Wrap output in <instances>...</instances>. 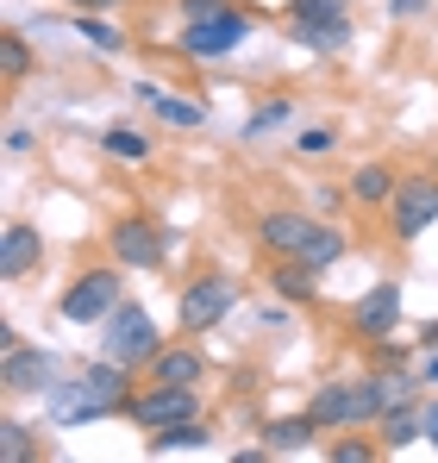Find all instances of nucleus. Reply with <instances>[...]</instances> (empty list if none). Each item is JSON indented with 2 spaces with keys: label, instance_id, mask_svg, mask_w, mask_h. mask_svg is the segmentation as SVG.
I'll return each instance as SVG.
<instances>
[{
  "label": "nucleus",
  "instance_id": "37",
  "mask_svg": "<svg viewBox=\"0 0 438 463\" xmlns=\"http://www.w3.org/2000/svg\"><path fill=\"white\" fill-rule=\"evenodd\" d=\"M420 345H426V351H438V319H426V326H420Z\"/></svg>",
  "mask_w": 438,
  "mask_h": 463
},
{
  "label": "nucleus",
  "instance_id": "25",
  "mask_svg": "<svg viewBox=\"0 0 438 463\" xmlns=\"http://www.w3.org/2000/svg\"><path fill=\"white\" fill-rule=\"evenodd\" d=\"M150 107H157V119H163V126H182V132L207 126V107H201V100H176V94H157Z\"/></svg>",
  "mask_w": 438,
  "mask_h": 463
},
{
  "label": "nucleus",
  "instance_id": "14",
  "mask_svg": "<svg viewBox=\"0 0 438 463\" xmlns=\"http://www.w3.org/2000/svg\"><path fill=\"white\" fill-rule=\"evenodd\" d=\"M38 263H44V238H38V226L13 220L6 238H0V282H25Z\"/></svg>",
  "mask_w": 438,
  "mask_h": 463
},
{
  "label": "nucleus",
  "instance_id": "23",
  "mask_svg": "<svg viewBox=\"0 0 438 463\" xmlns=\"http://www.w3.org/2000/svg\"><path fill=\"white\" fill-rule=\"evenodd\" d=\"M100 151L113 156V163H150L157 156V138H145L138 126H107L100 132Z\"/></svg>",
  "mask_w": 438,
  "mask_h": 463
},
{
  "label": "nucleus",
  "instance_id": "30",
  "mask_svg": "<svg viewBox=\"0 0 438 463\" xmlns=\"http://www.w3.org/2000/svg\"><path fill=\"white\" fill-rule=\"evenodd\" d=\"M407 357H414V345H401L395 332H388V338H376V364H395V370H401Z\"/></svg>",
  "mask_w": 438,
  "mask_h": 463
},
{
  "label": "nucleus",
  "instance_id": "2",
  "mask_svg": "<svg viewBox=\"0 0 438 463\" xmlns=\"http://www.w3.org/2000/svg\"><path fill=\"white\" fill-rule=\"evenodd\" d=\"M307 413H313V420H319L326 432L376 426V420L388 413V388H382V376H357V383H326V388H313Z\"/></svg>",
  "mask_w": 438,
  "mask_h": 463
},
{
  "label": "nucleus",
  "instance_id": "27",
  "mask_svg": "<svg viewBox=\"0 0 438 463\" xmlns=\"http://www.w3.org/2000/svg\"><path fill=\"white\" fill-rule=\"evenodd\" d=\"M38 432L32 426H19V420H0V458L6 463H32L38 458V445H32Z\"/></svg>",
  "mask_w": 438,
  "mask_h": 463
},
{
  "label": "nucleus",
  "instance_id": "8",
  "mask_svg": "<svg viewBox=\"0 0 438 463\" xmlns=\"http://www.w3.org/2000/svg\"><path fill=\"white\" fill-rule=\"evenodd\" d=\"M107 257L119 269H163L169 263V232L157 226L150 213H126L107 226Z\"/></svg>",
  "mask_w": 438,
  "mask_h": 463
},
{
  "label": "nucleus",
  "instance_id": "11",
  "mask_svg": "<svg viewBox=\"0 0 438 463\" xmlns=\"http://www.w3.org/2000/svg\"><path fill=\"white\" fill-rule=\"evenodd\" d=\"M313 232H319V220L300 213V207H270V213H257V244L270 250V263H276V257H300V250L313 244Z\"/></svg>",
  "mask_w": 438,
  "mask_h": 463
},
{
  "label": "nucleus",
  "instance_id": "3",
  "mask_svg": "<svg viewBox=\"0 0 438 463\" xmlns=\"http://www.w3.org/2000/svg\"><path fill=\"white\" fill-rule=\"evenodd\" d=\"M157 351H163V332H157V319H150L132 295L100 319V357H113V364H126V370L145 376V364L157 357Z\"/></svg>",
  "mask_w": 438,
  "mask_h": 463
},
{
  "label": "nucleus",
  "instance_id": "21",
  "mask_svg": "<svg viewBox=\"0 0 438 463\" xmlns=\"http://www.w3.org/2000/svg\"><path fill=\"white\" fill-rule=\"evenodd\" d=\"M75 38H81L88 51H100V57H126V44H132L107 13H75Z\"/></svg>",
  "mask_w": 438,
  "mask_h": 463
},
{
  "label": "nucleus",
  "instance_id": "15",
  "mask_svg": "<svg viewBox=\"0 0 438 463\" xmlns=\"http://www.w3.org/2000/svg\"><path fill=\"white\" fill-rule=\"evenodd\" d=\"M270 295L282 307H313L319 301V269H307L300 257H276L270 263Z\"/></svg>",
  "mask_w": 438,
  "mask_h": 463
},
{
  "label": "nucleus",
  "instance_id": "13",
  "mask_svg": "<svg viewBox=\"0 0 438 463\" xmlns=\"http://www.w3.org/2000/svg\"><path fill=\"white\" fill-rule=\"evenodd\" d=\"M145 383L201 388V383H207V357L195 351V338H188V345H163V351H157V357L145 364Z\"/></svg>",
  "mask_w": 438,
  "mask_h": 463
},
{
  "label": "nucleus",
  "instance_id": "10",
  "mask_svg": "<svg viewBox=\"0 0 438 463\" xmlns=\"http://www.w3.org/2000/svg\"><path fill=\"white\" fill-rule=\"evenodd\" d=\"M345 326H351L357 338H369V345L388 338V332L401 326V288H395V282H369L364 295L345 307Z\"/></svg>",
  "mask_w": 438,
  "mask_h": 463
},
{
  "label": "nucleus",
  "instance_id": "9",
  "mask_svg": "<svg viewBox=\"0 0 438 463\" xmlns=\"http://www.w3.org/2000/svg\"><path fill=\"white\" fill-rule=\"evenodd\" d=\"M195 413H201V388H169V383H145L138 401L126 407V420H132L138 432H163V426L195 420Z\"/></svg>",
  "mask_w": 438,
  "mask_h": 463
},
{
  "label": "nucleus",
  "instance_id": "32",
  "mask_svg": "<svg viewBox=\"0 0 438 463\" xmlns=\"http://www.w3.org/2000/svg\"><path fill=\"white\" fill-rule=\"evenodd\" d=\"M182 6V19H207V13H225L232 0H176Z\"/></svg>",
  "mask_w": 438,
  "mask_h": 463
},
{
  "label": "nucleus",
  "instance_id": "1",
  "mask_svg": "<svg viewBox=\"0 0 438 463\" xmlns=\"http://www.w3.org/2000/svg\"><path fill=\"white\" fill-rule=\"evenodd\" d=\"M132 401H138V370L100 357V364H88L75 383L51 388V420H57V426H88V420H113V413H126Z\"/></svg>",
  "mask_w": 438,
  "mask_h": 463
},
{
  "label": "nucleus",
  "instance_id": "12",
  "mask_svg": "<svg viewBox=\"0 0 438 463\" xmlns=\"http://www.w3.org/2000/svg\"><path fill=\"white\" fill-rule=\"evenodd\" d=\"M0 388L6 394H51L57 388V357L51 351H32V345L0 351Z\"/></svg>",
  "mask_w": 438,
  "mask_h": 463
},
{
  "label": "nucleus",
  "instance_id": "19",
  "mask_svg": "<svg viewBox=\"0 0 438 463\" xmlns=\"http://www.w3.org/2000/svg\"><path fill=\"white\" fill-rule=\"evenodd\" d=\"M282 25L307 51H345L351 44V13H338V19H282Z\"/></svg>",
  "mask_w": 438,
  "mask_h": 463
},
{
  "label": "nucleus",
  "instance_id": "35",
  "mask_svg": "<svg viewBox=\"0 0 438 463\" xmlns=\"http://www.w3.org/2000/svg\"><path fill=\"white\" fill-rule=\"evenodd\" d=\"M113 6H126V0H70V13H113Z\"/></svg>",
  "mask_w": 438,
  "mask_h": 463
},
{
  "label": "nucleus",
  "instance_id": "7",
  "mask_svg": "<svg viewBox=\"0 0 438 463\" xmlns=\"http://www.w3.org/2000/svg\"><path fill=\"white\" fill-rule=\"evenodd\" d=\"M388 213V238L395 244H420L438 220V175H401V188H395V201L382 207Z\"/></svg>",
  "mask_w": 438,
  "mask_h": 463
},
{
  "label": "nucleus",
  "instance_id": "33",
  "mask_svg": "<svg viewBox=\"0 0 438 463\" xmlns=\"http://www.w3.org/2000/svg\"><path fill=\"white\" fill-rule=\"evenodd\" d=\"M426 0H388V19H420Z\"/></svg>",
  "mask_w": 438,
  "mask_h": 463
},
{
  "label": "nucleus",
  "instance_id": "17",
  "mask_svg": "<svg viewBox=\"0 0 438 463\" xmlns=\"http://www.w3.org/2000/svg\"><path fill=\"white\" fill-rule=\"evenodd\" d=\"M319 432H326V426H319L313 413H282V420H263V432H257V439H263V451H270V458H294V451H307Z\"/></svg>",
  "mask_w": 438,
  "mask_h": 463
},
{
  "label": "nucleus",
  "instance_id": "5",
  "mask_svg": "<svg viewBox=\"0 0 438 463\" xmlns=\"http://www.w3.org/2000/svg\"><path fill=\"white\" fill-rule=\"evenodd\" d=\"M251 32H257V19H251L244 6H225V13H207V19H188L182 38H176V51H182L188 63H219V57H232Z\"/></svg>",
  "mask_w": 438,
  "mask_h": 463
},
{
  "label": "nucleus",
  "instance_id": "28",
  "mask_svg": "<svg viewBox=\"0 0 438 463\" xmlns=\"http://www.w3.org/2000/svg\"><path fill=\"white\" fill-rule=\"evenodd\" d=\"M294 151L300 156H332L338 151V126H307V132L294 138Z\"/></svg>",
  "mask_w": 438,
  "mask_h": 463
},
{
  "label": "nucleus",
  "instance_id": "26",
  "mask_svg": "<svg viewBox=\"0 0 438 463\" xmlns=\"http://www.w3.org/2000/svg\"><path fill=\"white\" fill-rule=\"evenodd\" d=\"M289 119H294V100H289V94H276V100H263V107L244 119L238 138H263V132H276V126H289Z\"/></svg>",
  "mask_w": 438,
  "mask_h": 463
},
{
  "label": "nucleus",
  "instance_id": "36",
  "mask_svg": "<svg viewBox=\"0 0 438 463\" xmlns=\"http://www.w3.org/2000/svg\"><path fill=\"white\" fill-rule=\"evenodd\" d=\"M420 413H426V445L438 451V401H433V407H420Z\"/></svg>",
  "mask_w": 438,
  "mask_h": 463
},
{
  "label": "nucleus",
  "instance_id": "4",
  "mask_svg": "<svg viewBox=\"0 0 438 463\" xmlns=\"http://www.w3.org/2000/svg\"><path fill=\"white\" fill-rule=\"evenodd\" d=\"M119 301H126V269L119 263H94V269H75V282L57 295V313L70 326H100Z\"/></svg>",
  "mask_w": 438,
  "mask_h": 463
},
{
  "label": "nucleus",
  "instance_id": "6",
  "mask_svg": "<svg viewBox=\"0 0 438 463\" xmlns=\"http://www.w3.org/2000/svg\"><path fill=\"white\" fill-rule=\"evenodd\" d=\"M232 307H238V282H232L225 269H201V276L182 288V301H176V326H182L188 338H201V332H214Z\"/></svg>",
  "mask_w": 438,
  "mask_h": 463
},
{
  "label": "nucleus",
  "instance_id": "20",
  "mask_svg": "<svg viewBox=\"0 0 438 463\" xmlns=\"http://www.w3.org/2000/svg\"><path fill=\"white\" fill-rule=\"evenodd\" d=\"M376 439H382V451H407L414 439H426V413L420 407H388L376 420Z\"/></svg>",
  "mask_w": 438,
  "mask_h": 463
},
{
  "label": "nucleus",
  "instance_id": "18",
  "mask_svg": "<svg viewBox=\"0 0 438 463\" xmlns=\"http://www.w3.org/2000/svg\"><path fill=\"white\" fill-rule=\"evenodd\" d=\"M214 445V426L195 413V420H176V426H163V432H150L145 451L150 458H169V451H207Z\"/></svg>",
  "mask_w": 438,
  "mask_h": 463
},
{
  "label": "nucleus",
  "instance_id": "29",
  "mask_svg": "<svg viewBox=\"0 0 438 463\" xmlns=\"http://www.w3.org/2000/svg\"><path fill=\"white\" fill-rule=\"evenodd\" d=\"M326 458L332 463H369V458H382V439H376V445H364V439H332Z\"/></svg>",
  "mask_w": 438,
  "mask_h": 463
},
{
  "label": "nucleus",
  "instance_id": "16",
  "mask_svg": "<svg viewBox=\"0 0 438 463\" xmlns=\"http://www.w3.org/2000/svg\"><path fill=\"white\" fill-rule=\"evenodd\" d=\"M345 188H351V207H369V213H382V207L395 201L401 175H395V163H382V156H376V163H357V169H351V182H345Z\"/></svg>",
  "mask_w": 438,
  "mask_h": 463
},
{
  "label": "nucleus",
  "instance_id": "22",
  "mask_svg": "<svg viewBox=\"0 0 438 463\" xmlns=\"http://www.w3.org/2000/svg\"><path fill=\"white\" fill-rule=\"evenodd\" d=\"M345 250H351V238H345V226H332V220H319V232H313V244L300 250V263L326 276L332 263H345Z\"/></svg>",
  "mask_w": 438,
  "mask_h": 463
},
{
  "label": "nucleus",
  "instance_id": "38",
  "mask_svg": "<svg viewBox=\"0 0 438 463\" xmlns=\"http://www.w3.org/2000/svg\"><path fill=\"white\" fill-rule=\"evenodd\" d=\"M426 388H438V351L426 357Z\"/></svg>",
  "mask_w": 438,
  "mask_h": 463
},
{
  "label": "nucleus",
  "instance_id": "24",
  "mask_svg": "<svg viewBox=\"0 0 438 463\" xmlns=\"http://www.w3.org/2000/svg\"><path fill=\"white\" fill-rule=\"evenodd\" d=\"M32 76V44L25 32H0V88H19Z\"/></svg>",
  "mask_w": 438,
  "mask_h": 463
},
{
  "label": "nucleus",
  "instance_id": "34",
  "mask_svg": "<svg viewBox=\"0 0 438 463\" xmlns=\"http://www.w3.org/2000/svg\"><path fill=\"white\" fill-rule=\"evenodd\" d=\"M6 151L25 156V151H32V132H25V126H13V132H6Z\"/></svg>",
  "mask_w": 438,
  "mask_h": 463
},
{
  "label": "nucleus",
  "instance_id": "31",
  "mask_svg": "<svg viewBox=\"0 0 438 463\" xmlns=\"http://www.w3.org/2000/svg\"><path fill=\"white\" fill-rule=\"evenodd\" d=\"M313 201H319V213H338V207L351 201V188H338V182H319V194H313Z\"/></svg>",
  "mask_w": 438,
  "mask_h": 463
}]
</instances>
